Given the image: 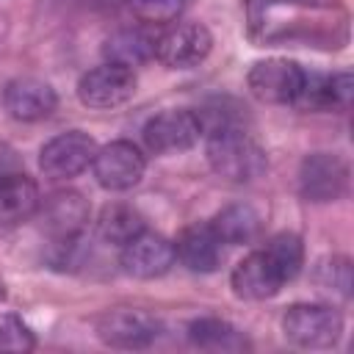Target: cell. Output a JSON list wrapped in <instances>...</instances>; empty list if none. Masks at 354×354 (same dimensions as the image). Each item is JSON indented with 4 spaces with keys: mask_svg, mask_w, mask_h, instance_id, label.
<instances>
[{
    "mask_svg": "<svg viewBox=\"0 0 354 354\" xmlns=\"http://www.w3.org/2000/svg\"><path fill=\"white\" fill-rule=\"evenodd\" d=\"M249 30L260 41H307L337 47L346 39L340 0H246Z\"/></svg>",
    "mask_w": 354,
    "mask_h": 354,
    "instance_id": "1",
    "label": "cell"
},
{
    "mask_svg": "<svg viewBox=\"0 0 354 354\" xmlns=\"http://www.w3.org/2000/svg\"><path fill=\"white\" fill-rule=\"evenodd\" d=\"M205 155L210 169L227 183H254L268 169L263 147L238 124L216 127L205 133Z\"/></svg>",
    "mask_w": 354,
    "mask_h": 354,
    "instance_id": "2",
    "label": "cell"
},
{
    "mask_svg": "<svg viewBox=\"0 0 354 354\" xmlns=\"http://www.w3.org/2000/svg\"><path fill=\"white\" fill-rule=\"evenodd\" d=\"M282 332L299 348H332L343 332V315L329 304H290L282 313Z\"/></svg>",
    "mask_w": 354,
    "mask_h": 354,
    "instance_id": "3",
    "label": "cell"
},
{
    "mask_svg": "<svg viewBox=\"0 0 354 354\" xmlns=\"http://www.w3.org/2000/svg\"><path fill=\"white\" fill-rule=\"evenodd\" d=\"M163 332L158 315L138 307H116L97 318V337L111 348H147Z\"/></svg>",
    "mask_w": 354,
    "mask_h": 354,
    "instance_id": "4",
    "label": "cell"
},
{
    "mask_svg": "<svg viewBox=\"0 0 354 354\" xmlns=\"http://www.w3.org/2000/svg\"><path fill=\"white\" fill-rule=\"evenodd\" d=\"M88 216H91V207L86 196L77 191H55L47 199H41L36 210L39 230L53 243H75L86 230Z\"/></svg>",
    "mask_w": 354,
    "mask_h": 354,
    "instance_id": "5",
    "label": "cell"
},
{
    "mask_svg": "<svg viewBox=\"0 0 354 354\" xmlns=\"http://www.w3.org/2000/svg\"><path fill=\"white\" fill-rule=\"evenodd\" d=\"M97 141L83 130H66L53 136L39 152V169L50 180H72L91 166Z\"/></svg>",
    "mask_w": 354,
    "mask_h": 354,
    "instance_id": "6",
    "label": "cell"
},
{
    "mask_svg": "<svg viewBox=\"0 0 354 354\" xmlns=\"http://www.w3.org/2000/svg\"><path fill=\"white\" fill-rule=\"evenodd\" d=\"M94 177L105 191H130L141 183L147 171V160L141 149L133 141H111L105 147H97V155L91 160Z\"/></svg>",
    "mask_w": 354,
    "mask_h": 354,
    "instance_id": "7",
    "label": "cell"
},
{
    "mask_svg": "<svg viewBox=\"0 0 354 354\" xmlns=\"http://www.w3.org/2000/svg\"><path fill=\"white\" fill-rule=\"evenodd\" d=\"M304 80V69L290 58H266L252 64L246 75V86L252 97L268 105H288L296 100Z\"/></svg>",
    "mask_w": 354,
    "mask_h": 354,
    "instance_id": "8",
    "label": "cell"
},
{
    "mask_svg": "<svg viewBox=\"0 0 354 354\" xmlns=\"http://www.w3.org/2000/svg\"><path fill=\"white\" fill-rule=\"evenodd\" d=\"M348 166L335 152H313L299 166V194L307 202H335L346 194Z\"/></svg>",
    "mask_w": 354,
    "mask_h": 354,
    "instance_id": "9",
    "label": "cell"
},
{
    "mask_svg": "<svg viewBox=\"0 0 354 354\" xmlns=\"http://www.w3.org/2000/svg\"><path fill=\"white\" fill-rule=\"evenodd\" d=\"M213 47V36L202 22H177L155 41V58L169 69L199 66Z\"/></svg>",
    "mask_w": 354,
    "mask_h": 354,
    "instance_id": "10",
    "label": "cell"
},
{
    "mask_svg": "<svg viewBox=\"0 0 354 354\" xmlns=\"http://www.w3.org/2000/svg\"><path fill=\"white\" fill-rule=\"evenodd\" d=\"M136 91V75L127 66L119 64H100L77 80V100L86 108H116L124 105Z\"/></svg>",
    "mask_w": 354,
    "mask_h": 354,
    "instance_id": "11",
    "label": "cell"
},
{
    "mask_svg": "<svg viewBox=\"0 0 354 354\" xmlns=\"http://www.w3.org/2000/svg\"><path fill=\"white\" fill-rule=\"evenodd\" d=\"M199 136H202V122L196 111H185V108L160 111L144 124V144L155 155L185 152L199 141Z\"/></svg>",
    "mask_w": 354,
    "mask_h": 354,
    "instance_id": "12",
    "label": "cell"
},
{
    "mask_svg": "<svg viewBox=\"0 0 354 354\" xmlns=\"http://www.w3.org/2000/svg\"><path fill=\"white\" fill-rule=\"evenodd\" d=\"M119 263H122L124 274H130L136 279H155V277H163L166 271H171V266L177 263V254H174V243L169 238H163L160 232L141 230L133 241H127L122 246Z\"/></svg>",
    "mask_w": 354,
    "mask_h": 354,
    "instance_id": "13",
    "label": "cell"
},
{
    "mask_svg": "<svg viewBox=\"0 0 354 354\" xmlns=\"http://www.w3.org/2000/svg\"><path fill=\"white\" fill-rule=\"evenodd\" d=\"M230 282L235 296L249 301H266L279 293V288L285 285V277L279 274L274 260L266 254V249H254L232 268Z\"/></svg>",
    "mask_w": 354,
    "mask_h": 354,
    "instance_id": "14",
    "label": "cell"
},
{
    "mask_svg": "<svg viewBox=\"0 0 354 354\" xmlns=\"http://www.w3.org/2000/svg\"><path fill=\"white\" fill-rule=\"evenodd\" d=\"M3 105L17 122H41L55 111L58 97L55 88L39 77H14L3 88Z\"/></svg>",
    "mask_w": 354,
    "mask_h": 354,
    "instance_id": "15",
    "label": "cell"
},
{
    "mask_svg": "<svg viewBox=\"0 0 354 354\" xmlns=\"http://www.w3.org/2000/svg\"><path fill=\"white\" fill-rule=\"evenodd\" d=\"M177 260L196 274H210L221 266V241L210 224H191L174 241Z\"/></svg>",
    "mask_w": 354,
    "mask_h": 354,
    "instance_id": "16",
    "label": "cell"
},
{
    "mask_svg": "<svg viewBox=\"0 0 354 354\" xmlns=\"http://www.w3.org/2000/svg\"><path fill=\"white\" fill-rule=\"evenodd\" d=\"M39 185L28 174H3L0 177V230L19 227L33 218L39 210Z\"/></svg>",
    "mask_w": 354,
    "mask_h": 354,
    "instance_id": "17",
    "label": "cell"
},
{
    "mask_svg": "<svg viewBox=\"0 0 354 354\" xmlns=\"http://www.w3.org/2000/svg\"><path fill=\"white\" fill-rule=\"evenodd\" d=\"M207 224L213 227L216 238L227 246L252 243L263 230V218L249 202H232V205L221 207Z\"/></svg>",
    "mask_w": 354,
    "mask_h": 354,
    "instance_id": "18",
    "label": "cell"
},
{
    "mask_svg": "<svg viewBox=\"0 0 354 354\" xmlns=\"http://www.w3.org/2000/svg\"><path fill=\"white\" fill-rule=\"evenodd\" d=\"M155 36L147 30V28H119L113 30L105 44H102V55L105 61L111 64H119V66H138V64H147L149 58H155Z\"/></svg>",
    "mask_w": 354,
    "mask_h": 354,
    "instance_id": "19",
    "label": "cell"
},
{
    "mask_svg": "<svg viewBox=\"0 0 354 354\" xmlns=\"http://www.w3.org/2000/svg\"><path fill=\"white\" fill-rule=\"evenodd\" d=\"M188 340L202 351H246L249 340L241 329L221 318H196L188 324Z\"/></svg>",
    "mask_w": 354,
    "mask_h": 354,
    "instance_id": "20",
    "label": "cell"
},
{
    "mask_svg": "<svg viewBox=\"0 0 354 354\" xmlns=\"http://www.w3.org/2000/svg\"><path fill=\"white\" fill-rule=\"evenodd\" d=\"M144 227V216L133 207V205H124V202H111L100 210V218H97V235L105 241V243H113V246H124L127 241H133Z\"/></svg>",
    "mask_w": 354,
    "mask_h": 354,
    "instance_id": "21",
    "label": "cell"
},
{
    "mask_svg": "<svg viewBox=\"0 0 354 354\" xmlns=\"http://www.w3.org/2000/svg\"><path fill=\"white\" fill-rule=\"evenodd\" d=\"M263 249L274 260V266L279 268L285 282L299 277V271L304 266V243H301V238L296 232H277Z\"/></svg>",
    "mask_w": 354,
    "mask_h": 354,
    "instance_id": "22",
    "label": "cell"
},
{
    "mask_svg": "<svg viewBox=\"0 0 354 354\" xmlns=\"http://www.w3.org/2000/svg\"><path fill=\"white\" fill-rule=\"evenodd\" d=\"M315 282L321 290H329L340 299H348L351 293V263L348 257H326L315 268Z\"/></svg>",
    "mask_w": 354,
    "mask_h": 354,
    "instance_id": "23",
    "label": "cell"
},
{
    "mask_svg": "<svg viewBox=\"0 0 354 354\" xmlns=\"http://www.w3.org/2000/svg\"><path fill=\"white\" fill-rule=\"evenodd\" d=\"M136 14V19L147 22V25H166L180 19V14L185 11L188 0H130L127 3Z\"/></svg>",
    "mask_w": 354,
    "mask_h": 354,
    "instance_id": "24",
    "label": "cell"
},
{
    "mask_svg": "<svg viewBox=\"0 0 354 354\" xmlns=\"http://www.w3.org/2000/svg\"><path fill=\"white\" fill-rule=\"evenodd\" d=\"M33 348H36V337L30 326L14 313H3L0 315V351H33Z\"/></svg>",
    "mask_w": 354,
    "mask_h": 354,
    "instance_id": "25",
    "label": "cell"
},
{
    "mask_svg": "<svg viewBox=\"0 0 354 354\" xmlns=\"http://www.w3.org/2000/svg\"><path fill=\"white\" fill-rule=\"evenodd\" d=\"M354 77L351 72H335L329 75V94H332V111H346L351 105Z\"/></svg>",
    "mask_w": 354,
    "mask_h": 354,
    "instance_id": "26",
    "label": "cell"
},
{
    "mask_svg": "<svg viewBox=\"0 0 354 354\" xmlns=\"http://www.w3.org/2000/svg\"><path fill=\"white\" fill-rule=\"evenodd\" d=\"M124 3H130V0H88V6H94V8H119Z\"/></svg>",
    "mask_w": 354,
    "mask_h": 354,
    "instance_id": "27",
    "label": "cell"
}]
</instances>
